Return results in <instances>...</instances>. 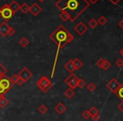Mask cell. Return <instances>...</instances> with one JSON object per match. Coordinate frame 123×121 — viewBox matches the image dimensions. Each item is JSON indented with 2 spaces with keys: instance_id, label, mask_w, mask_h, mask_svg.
I'll return each mask as SVG.
<instances>
[{
  "instance_id": "cell-1",
  "label": "cell",
  "mask_w": 123,
  "mask_h": 121,
  "mask_svg": "<svg viewBox=\"0 0 123 121\" xmlns=\"http://www.w3.org/2000/svg\"><path fill=\"white\" fill-rule=\"evenodd\" d=\"M89 5L90 4L87 0H57L55 3V6L61 12L68 14L72 22L84 14Z\"/></svg>"
},
{
  "instance_id": "cell-2",
  "label": "cell",
  "mask_w": 123,
  "mask_h": 121,
  "mask_svg": "<svg viewBox=\"0 0 123 121\" xmlns=\"http://www.w3.org/2000/svg\"><path fill=\"white\" fill-rule=\"evenodd\" d=\"M50 39L57 46V51L56 53V57L54 60V65H53V69L51 72V77L54 76L55 72V67H56V60L58 57V54L59 51L62 48H63L66 45L70 44L73 40H74V37L68 30L65 28V26L63 25H59L51 35H50Z\"/></svg>"
},
{
  "instance_id": "cell-3",
  "label": "cell",
  "mask_w": 123,
  "mask_h": 121,
  "mask_svg": "<svg viewBox=\"0 0 123 121\" xmlns=\"http://www.w3.org/2000/svg\"><path fill=\"white\" fill-rule=\"evenodd\" d=\"M36 86L39 87V89L41 91H42L43 92H47L52 87V83H51V80L48 78L46 76H43L41 77L39 80L36 82Z\"/></svg>"
},
{
  "instance_id": "cell-4",
  "label": "cell",
  "mask_w": 123,
  "mask_h": 121,
  "mask_svg": "<svg viewBox=\"0 0 123 121\" xmlns=\"http://www.w3.org/2000/svg\"><path fill=\"white\" fill-rule=\"evenodd\" d=\"M14 15V14L10 9L9 4H4L0 8V16L3 18L4 22H8Z\"/></svg>"
},
{
  "instance_id": "cell-5",
  "label": "cell",
  "mask_w": 123,
  "mask_h": 121,
  "mask_svg": "<svg viewBox=\"0 0 123 121\" xmlns=\"http://www.w3.org/2000/svg\"><path fill=\"white\" fill-rule=\"evenodd\" d=\"M79 78L74 73H70L64 80V82L68 86V87L72 89H75L78 87V82H79Z\"/></svg>"
},
{
  "instance_id": "cell-6",
  "label": "cell",
  "mask_w": 123,
  "mask_h": 121,
  "mask_svg": "<svg viewBox=\"0 0 123 121\" xmlns=\"http://www.w3.org/2000/svg\"><path fill=\"white\" fill-rule=\"evenodd\" d=\"M18 74H19V77L25 81V82H28L33 76L32 72H31L27 67H23V68L20 70V72H19Z\"/></svg>"
},
{
  "instance_id": "cell-7",
  "label": "cell",
  "mask_w": 123,
  "mask_h": 121,
  "mask_svg": "<svg viewBox=\"0 0 123 121\" xmlns=\"http://www.w3.org/2000/svg\"><path fill=\"white\" fill-rule=\"evenodd\" d=\"M0 84L2 85V87L4 88L6 92H8L13 87H14V84L12 83L10 78L7 77L6 76H4V77H3L2 78L0 79Z\"/></svg>"
},
{
  "instance_id": "cell-8",
  "label": "cell",
  "mask_w": 123,
  "mask_h": 121,
  "mask_svg": "<svg viewBox=\"0 0 123 121\" xmlns=\"http://www.w3.org/2000/svg\"><path fill=\"white\" fill-rule=\"evenodd\" d=\"M120 84L121 83L118 82L117 79L115 78V77H113V78H111V80L106 83V87H107L110 91H111V92L115 93L116 91L117 90V88L119 87Z\"/></svg>"
},
{
  "instance_id": "cell-9",
  "label": "cell",
  "mask_w": 123,
  "mask_h": 121,
  "mask_svg": "<svg viewBox=\"0 0 123 121\" xmlns=\"http://www.w3.org/2000/svg\"><path fill=\"white\" fill-rule=\"evenodd\" d=\"M87 30H88L87 25L84 24L83 22H79L77 25L74 26V31H75L79 35H83Z\"/></svg>"
},
{
  "instance_id": "cell-10",
  "label": "cell",
  "mask_w": 123,
  "mask_h": 121,
  "mask_svg": "<svg viewBox=\"0 0 123 121\" xmlns=\"http://www.w3.org/2000/svg\"><path fill=\"white\" fill-rule=\"evenodd\" d=\"M10 26L7 24V22H3L0 24V35L3 37H6L8 35V32Z\"/></svg>"
},
{
  "instance_id": "cell-11",
  "label": "cell",
  "mask_w": 123,
  "mask_h": 121,
  "mask_svg": "<svg viewBox=\"0 0 123 121\" xmlns=\"http://www.w3.org/2000/svg\"><path fill=\"white\" fill-rule=\"evenodd\" d=\"M41 10H42L41 7L38 4H36V3H34V4L30 7V12L31 13V14H32L33 16H37L38 14L41 12Z\"/></svg>"
},
{
  "instance_id": "cell-12",
  "label": "cell",
  "mask_w": 123,
  "mask_h": 121,
  "mask_svg": "<svg viewBox=\"0 0 123 121\" xmlns=\"http://www.w3.org/2000/svg\"><path fill=\"white\" fill-rule=\"evenodd\" d=\"M54 109L58 114H62L63 113L66 112V110H67V107H66V106L64 105L62 102H60V103H58L56 106H55Z\"/></svg>"
},
{
  "instance_id": "cell-13",
  "label": "cell",
  "mask_w": 123,
  "mask_h": 121,
  "mask_svg": "<svg viewBox=\"0 0 123 121\" xmlns=\"http://www.w3.org/2000/svg\"><path fill=\"white\" fill-rule=\"evenodd\" d=\"M9 8H10L11 10H12V12L14 13V14H15L19 10V9H20V5L16 2L15 0H13L12 2L9 4Z\"/></svg>"
},
{
  "instance_id": "cell-14",
  "label": "cell",
  "mask_w": 123,
  "mask_h": 121,
  "mask_svg": "<svg viewBox=\"0 0 123 121\" xmlns=\"http://www.w3.org/2000/svg\"><path fill=\"white\" fill-rule=\"evenodd\" d=\"M64 67H65V69L69 72V73H74V72L75 71L74 63H73V60H69L68 62L64 65Z\"/></svg>"
},
{
  "instance_id": "cell-15",
  "label": "cell",
  "mask_w": 123,
  "mask_h": 121,
  "mask_svg": "<svg viewBox=\"0 0 123 121\" xmlns=\"http://www.w3.org/2000/svg\"><path fill=\"white\" fill-rule=\"evenodd\" d=\"M115 94H116V97L119 98L121 101H123V83L120 84L119 87H118L117 90L116 91Z\"/></svg>"
},
{
  "instance_id": "cell-16",
  "label": "cell",
  "mask_w": 123,
  "mask_h": 121,
  "mask_svg": "<svg viewBox=\"0 0 123 121\" xmlns=\"http://www.w3.org/2000/svg\"><path fill=\"white\" fill-rule=\"evenodd\" d=\"M64 95H65V97L67 98L71 99L72 98L74 97V95H75V92H74V89L68 87V88L64 92Z\"/></svg>"
},
{
  "instance_id": "cell-17",
  "label": "cell",
  "mask_w": 123,
  "mask_h": 121,
  "mask_svg": "<svg viewBox=\"0 0 123 121\" xmlns=\"http://www.w3.org/2000/svg\"><path fill=\"white\" fill-rule=\"evenodd\" d=\"M73 63H74L75 70H79L83 67V62H81L79 58H75L74 60H73Z\"/></svg>"
},
{
  "instance_id": "cell-18",
  "label": "cell",
  "mask_w": 123,
  "mask_h": 121,
  "mask_svg": "<svg viewBox=\"0 0 123 121\" xmlns=\"http://www.w3.org/2000/svg\"><path fill=\"white\" fill-rule=\"evenodd\" d=\"M19 46H22L23 48H25L30 44V41L26 37H23L19 40Z\"/></svg>"
},
{
  "instance_id": "cell-19",
  "label": "cell",
  "mask_w": 123,
  "mask_h": 121,
  "mask_svg": "<svg viewBox=\"0 0 123 121\" xmlns=\"http://www.w3.org/2000/svg\"><path fill=\"white\" fill-rule=\"evenodd\" d=\"M9 104V99H8L7 98L4 97V96L0 99V108H1V109H4Z\"/></svg>"
},
{
  "instance_id": "cell-20",
  "label": "cell",
  "mask_w": 123,
  "mask_h": 121,
  "mask_svg": "<svg viewBox=\"0 0 123 121\" xmlns=\"http://www.w3.org/2000/svg\"><path fill=\"white\" fill-rule=\"evenodd\" d=\"M19 10L22 11V13H24V14H27V13L30 11V6L28 5L26 3H24L22 5H20V9H19Z\"/></svg>"
},
{
  "instance_id": "cell-21",
  "label": "cell",
  "mask_w": 123,
  "mask_h": 121,
  "mask_svg": "<svg viewBox=\"0 0 123 121\" xmlns=\"http://www.w3.org/2000/svg\"><path fill=\"white\" fill-rule=\"evenodd\" d=\"M38 111H39L41 114H45L46 113H47V111H48L47 106H46L45 104H41V105L39 106V108H38Z\"/></svg>"
},
{
  "instance_id": "cell-22",
  "label": "cell",
  "mask_w": 123,
  "mask_h": 121,
  "mask_svg": "<svg viewBox=\"0 0 123 121\" xmlns=\"http://www.w3.org/2000/svg\"><path fill=\"white\" fill-rule=\"evenodd\" d=\"M88 25L90 28H92V29H94V28H96L98 25L97 20H96L95 19H91L89 21V23H88Z\"/></svg>"
},
{
  "instance_id": "cell-23",
  "label": "cell",
  "mask_w": 123,
  "mask_h": 121,
  "mask_svg": "<svg viewBox=\"0 0 123 121\" xmlns=\"http://www.w3.org/2000/svg\"><path fill=\"white\" fill-rule=\"evenodd\" d=\"M6 72H7V69H6V67H4V65L0 62V79L2 78L3 77L5 76Z\"/></svg>"
},
{
  "instance_id": "cell-24",
  "label": "cell",
  "mask_w": 123,
  "mask_h": 121,
  "mask_svg": "<svg viewBox=\"0 0 123 121\" xmlns=\"http://www.w3.org/2000/svg\"><path fill=\"white\" fill-rule=\"evenodd\" d=\"M97 22H98V24H99L100 25L103 26L108 22V20H107V19L105 17V16H100V17L99 18V19L97 20Z\"/></svg>"
},
{
  "instance_id": "cell-25",
  "label": "cell",
  "mask_w": 123,
  "mask_h": 121,
  "mask_svg": "<svg viewBox=\"0 0 123 121\" xmlns=\"http://www.w3.org/2000/svg\"><path fill=\"white\" fill-rule=\"evenodd\" d=\"M59 18L62 19V20H63V21H68V20H69V19H70L68 14H66V13H64V12H62L61 14H60Z\"/></svg>"
},
{
  "instance_id": "cell-26",
  "label": "cell",
  "mask_w": 123,
  "mask_h": 121,
  "mask_svg": "<svg viewBox=\"0 0 123 121\" xmlns=\"http://www.w3.org/2000/svg\"><path fill=\"white\" fill-rule=\"evenodd\" d=\"M86 87H87L88 91H89V92H94V91L96 89L95 84L93 83V82H89V84H87V85H86Z\"/></svg>"
},
{
  "instance_id": "cell-27",
  "label": "cell",
  "mask_w": 123,
  "mask_h": 121,
  "mask_svg": "<svg viewBox=\"0 0 123 121\" xmlns=\"http://www.w3.org/2000/svg\"><path fill=\"white\" fill-rule=\"evenodd\" d=\"M86 87V82L82 78H79V82H78V87L79 88H84Z\"/></svg>"
},
{
  "instance_id": "cell-28",
  "label": "cell",
  "mask_w": 123,
  "mask_h": 121,
  "mask_svg": "<svg viewBox=\"0 0 123 121\" xmlns=\"http://www.w3.org/2000/svg\"><path fill=\"white\" fill-rule=\"evenodd\" d=\"M111 67V63L107 61V60H105V63H104V66H103V69L105 71H108L110 68Z\"/></svg>"
},
{
  "instance_id": "cell-29",
  "label": "cell",
  "mask_w": 123,
  "mask_h": 121,
  "mask_svg": "<svg viewBox=\"0 0 123 121\" xmlns=\"http://www.w3.org/2000/svg\"><path fill=\"white\" fill-rule=\"evenodd\" d=\"M89 113H90V115L93 116L94 115V114H99V110H98V109L96 107H94V106H93V107H91L90 109H89Z\"/></svg>"
},
{
  "instance_id": "cell-30",
  "label": "cell",
  "mask_w": 123,
  "mask_h": 121,
  "mask_svg": "<svg viewBox=\"0 0 123 121\" xmlns=\"http://www.w3.org/2000/svg\"><path fill=\"white\" fill-rule=\"evenodd\" d=\"M104 63H105V59H103V58H99V59L97 61V62H96V65H97V67H99L100 69H103Z\"/></svg>"
},
{
  "instance_id": "cell-31",
  "label": "cell",
  "mask_w": 123,
  "mask_h": 121,
  "mask_svg": "<svg viewBox=\"0 0 123 121\" xmlns=\"http://www.w3.org/2000/svg\"><path fill=\"white\" fill-rule=\"evenodd\" d=\"M82 117L85 119H89V118H91L90 113H89V110H84V112L82 113Z\"/></svg>"
},
{
  "instance_id": "cell-32",
  "label": "cell",
  "mask_w": 123,
  "mask_h": 121,
  "mask_svg": "<svg viewBox=\"0 0 123 121\" xmlns=\"http://www.w3.org/2000/svg\"><path fill=\"white\" fill-rule=\"evenodd\" d=\"M19 74H14V75L12 76V77H10V80H11V82H12V83L14 84H15L16 82H17V81H18V79H19Z\"/></svg>"
},
{
  "instance_id": "cell-33",
  "label": "cell",
  "mask_w": 123,
  "mask_h": 121,
  "mask_svg": "<svg viewBox=\"0 0 123 121\" xmlns=\"http://www.w3.org/2000/svg\"><path fill=\"white\" fill-rule=\"evenodd\" d=\"M115 64H116V66L117 67H123V60L122 59H117L116 61V62H115Z\"/></svg>"
},
{
  "instance_id": "cell-34",
  "label": "cell",
  "mask_w": 123,
  "mask_h": 121,
  "mask_svg": "<svg viewBox=\"0 0 123 121\" xmlns=\"http://www.w3.org/2000/svg\"><path fill=\"white\" fill-rule=\"evenodd\" d=\"M15 34V29H14L13 27H9V32H8V35L9 36H13Z\"/></svg>"
},
{
  "instance_id": "cell-35",
  "label": "cell",
  "mask_w": 123,
  "mask_h": 121,
  "mask_svg": "<svg viewBox=\"0 0 123 121\" xmlns=\"http://www.w3.org/2000/svg\"><path fill=\"white\" fill-rule=\"evenodd\" d=\"M91 119H93V121H99V119H100V115L99 114H94V115L91 116Z\"/></svg>"
},
{
  "instance_id": "cell-36",
  "label": "cell",
  "mask_w": 123,
  "mask_h": 121,
  "mask_svg": "<svg viewBox=\"0 0 123 121\" xmlns=\"http://www.w3.org/2000/svg\"><path fill=\"white\" fill-rule=\"evenodd\" d=\"M25 83V81L23 80L22 78H20V77H19V79H18L17 82H16V84H18L19 86H22L23 84Z\"/></svg>"
},
{
  "instance_id": "cell-37",
  "label": "cell",
  "mask_w": 123,
  "mask_h": 121,
  "mask_svg": "<svg viewBox=\"0 0 123 121\" xmlns=\"http://www.w3.org/2000/svg\"><path fill=\"white\" fill-rule=\"evenodd\" d=\"M118 109H119L120 111H121V113H123V101H121V103H120L119 104H118Z\"/></svg>"
},
{
  "instance_id": "cell-38",
  "label": "cell",
  "mask_w": 123,
  "mask_h": 121,
  "mask_svg": "<svg viewBox=\"0 0 123 121\" xmlns=\"http://www.w3.org/2000/svg\"><path fill=\"white\" fill-rule=\"evenodd\" d=\"M6 93V91L4 90V88L2 87V85L0 84V95H4Z\"/></svg>"
},
{
  "instance_id": "cell-39",
  "label": "cell",
  "mask_w": 123,
  "mask_h": 121,
  "mask_svg": "<svg viewBox=\"0 0 123 121\" xmlns=\"http://www.w3.org/2000/svg\"><path fill=\"white\" fill-rule=\"evenodd\" d=\"M109 1L111 3V4H117L118 3L121 1V0H109Z\"/></svg>"
},
{
  "instance_id": "cell-40",
  "label": "cell",
  "mask_w": 123,
  "mask_h": 121,
  "mask_svg": "<svg viewBox=\"0 0 123 121\" xmlns=\"http://www.w3.org/2000/svg\"><path fill=\"white\" fill-rule=\"evenodd\" d=\"M118 25H119V27L121 28V29H123V19H121L119 23H118Z\"/></svg>"
},
{
  "instance_id": "cell-41",
  "label": "cell",
  "mask_w": 123,
  "mask_h": 121,
  "mask_svg": "<svg viewBox=\"0 0 123 121\" xmlns=\"http://www.w3.org/2000/svg\"><path fill=\"white\" fill-rule=\"evenodd\" d=\"M88 2L89 3V4H95L96 3L99 1V0H87Z\"/></svg>"
},
{
  "instance_id": "cell-42",
  "label": "cell",
  "mask_w": 123,
  "mask_h": 121,
  "mask_svg": "<svg viewBox=\"0 0 123 121\" xmlns=\"http://www.w3.org/2000/svg\"><path fill=\"white\" fill-rule=\"evenodd\" d=\"M120 54H121V56H122V57H123V47L121 48V50H120Z\"/></svg>"
},
{
  "instance_id": "cell-43",
  "label": "cell",
  "mask_w": 123,
  "mask_h": 121,
  "mask_svg": "<svg viewBox=\"0 0 123 121\" xmlns=\"http://www.w3.org/2000/svg\"><path fill=\"white\" fill-rule=\"evenodd\" d=\"M38 1H39L40 3H43V2H45L46 0H38Z\"/></svg>"
},
{
  "instance_id": "cell-44",
  "label": "cell",
  "mask_w": 123,
  "mask_h": 121,
  "mask_svg": "<svg viewBox=\"0 0 123 121\" xmlns=\"http://www.w3.org/2000/svg\"><path fill=\"white\" fill-rule=\"evenodd\" d=\"M4 95H0V99L2 98H3V97H4Z\"/></svg>"
}]
</instances>
